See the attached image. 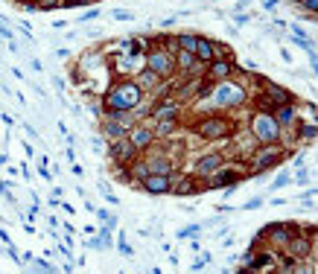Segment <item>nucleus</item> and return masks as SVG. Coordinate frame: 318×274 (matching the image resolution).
Masks as SVG:
<instances>
[{
    "label": "nucleus",
    "instance_id": "5701e85b",
    "mask_svg": "<svg viewBox=\"0 0 318 274\" xmlns=\"http://www.w3.org/2000/svg\"><path fill=\"white\" fill-rule=\"evenodd\" d=\"M298 137H301V140H316V137H318V125H316V122L298 125Z\"/></svg>",
    "mask_w": 318,
    "mask_h": 274
},
{
    "label": "nucleus",
    "instance_id": "bb28decb",
    "mask_svg": "<svg viewBox=\"0 0 318 274\" xmlns=\"http://www.w3.org/2000/svg\"><path fill=\"white\" fill-rule=\"evenodd\" d=\"M292 274H313V269H310L304 260H295V263H292Z\"/></svg>",
    "mask_w": 318,
    "mask_h": 274
},
{
    "label": "nucleus",
    "instance_id": "473e14b6",
    "mask_svg": "<svg viewBox=\"0 0 318 274\" xmlns=\"http://www.w3.org/2000/svg\"><path fill=\"white\" fill-rule=\"evenodd\" d=\"M96 15H99V12H96V9H91V12H85V15H82V21H94Z\"/></svg>",
    "mask_w": 318,
    "mask_h": 274
},
{
    "label": "nucleus",
    "instance_id": "2f4dec72",
    "mask_svg": "<svg viewBox=\"0 0 318 274\" xmlns=\"http://www.w3.org/2000/svg\"><path fill=\"white\" fill-rule=\"evenodd\" d=\"M234 21H237V27H245V24H248V21H251V18H248V15H237V18H234Z\"/></svg>",
    "mask_w": 318,
    "mask_h": 274
},
{
    "label": "nucleus",
    "instance_id": "b1692460",
    "mask_svg": "<svg viewBox=\"0 0 318 274\" xmlns=\"http://www.w3.org/2000/svg\"><path fill=\"white\" fill-rule=\"evenodd\" d=\"M158 82H160V76H155L152 70H143V73H140V79H137V85H140V88H155Z\"/></svg>",
    "mask_w": 318,
    "mask_h": 274
},
{
    "label": "nucleus",
    "instance_id": "423d86ee",
    "mask_svg": "<svg viewBox=\"0 0 318 274\" xmlns=\"http://www.w3.org/2000/svg\"><path fill=\"white\" fill-rule=\"evenodd\" d=\"M146 70H152L155 76L160 79H166V76H172V70H175V56L172 53H166V50H149V56H146Z\"/></svg>",
    "mask_w": 318,
    "mask_h": 274
},
{
    "label": "nucleus",
    "instance_id": "a211bd4d",
    "mask_svg": "<svg viewBox=\"0 0 318 274\" xmlns=\"http://www.w3.org/2000/svg\"><path fill=\"white\" fill-rule=\"evenodd\" d=\"M175 67H181L184 73H199L204 64H201V61H196V56H193V53H187V50H178V53H175Z\"/></svg>",
    "mask_w": 318,
    "mask_h": 274
},
{
    "label": "nucleus",
    "instance_id": "7ed1b4c3",
    "mask_svg": "<svg viewBox=\"0 0 318 274\" xmlns=\"http://www.w3.org/2000/svg\"><path fill=\"white\" fill-rule=\"evenodd\" d=\"M283 155H286L283 146H278V143H263V146L251 155V175H260V172H266V169H275V166L283 160Z\"/></svg>",
    "mask_w": 318,
    "mask_h": 274
},
{
    "label": "nucleus",
    "instance_id": "6ab92c4d",
    "mask_svg": "<svg viewBox=\"0 0 318 274\" xmlns=\"http://www.w3.org/2000/svg\"><path fill=\"white\" fill-rule=\"evenodd\" d=\"M178 117V102L169 99V102H160L152 108V120H175Z\"/></svg>",
    "mask_w": 318,
    "mask_h": 274
},
{
    "label": "nucleus",
    "instance_id": "39448f33",
    "mask_svg": "<svg viewBox=\"0 0 318 274\" xmlns=\"http://www.w3.org/2000/svg\"><path fill=\"white\" fill-rule=\"evenodd\" d=\"M210 93H213V105H219V108H234V105L245 102V96H248L239 85H231L228 79L216 82V91H210Z\"/></svg>",
    "mask_w": 318,
    "mask_h": 274
},
{
    "label": "nucleus",
    "instance_id": "f03ea898",
    "mask_svg": "<svg viewBox=\"0 0 318 274\" xmlns=\"http://www.w3.org/2000/svg\"><path fill=\"white\" fill-rule=\"evenodd\" d=\"M251 137H257V143H280L283 128L272 117V111H257L251 117Z\"/></svg>",
    "mask_w": 318,
    "mask_h": 274
},
{
    "label": "nucleus",
    "instance_id": "9b49d317",
    "mask_svg": "<svg viewBox=\"0 0 318 274\" xmlns=\"http://www.w3.org/2000/svg\"><path fill=\"white\" fill-rule=\"evenodd\" d=\"M140 184H143V190H146V193H152V196L172 193V175H146Z\"/></svg>",
    "mask_w": 318,
    "mask_h": 274
},
{
    "label": "nucleus",
    "instance_id": "e433bc0d",
    "mask_svg": "<svg viewBox=\"0 0 318 274\" xmlns=\"http://www.w3.org/2000/svg\"><path fill=\"white\" fill-rule=\"evenodd\" d=\"M32 3H38V0H32Z\"/></svg>",
    "mask_w": 318,
    "mask_h": 274
},
{
    "label": "nucleus",
    "instance_id": "c756f323",
    "mask_svg": "<svg viewBox=\"0 0 318 274\" xmlns=\"http://www.w3.org/2000/svg\"><path fill=\"white\" fill-rule=\"evenodd\" d=\"M114 18H117V21H131V12H126V9H117V12H114Z\"/></svg>",
    "mask_w": 318,
    "mask_h": 274
},
{
    "label": "nucleus",
    "instance_id": "72a5a7b5",
    "mask_svg": "<svg viewBox=\"0 0 318 274\" xmlns=\"http://www.w3.org/2000/svg\"><path fill=\"white\" fill-rule=\"evenodd\" d=\"M278 6V0H263V9H275Z\"/></svg>",
    "mask_w": 318,
    "mask_h": 274
},
{
    "label": "nucleus",
    "instance_id": "a878e982",
    "mask_svg": "<svg viewBox=\"0 0 318 274\" xmlns=\"http://www.w3.org/2000/svg\"><path fill=\"white\" fill-rule=\"evenodd\" d=\"M289 181H292V172H289V169H283V172H280V175L275 178V184H272V190H283V187H286Z\"/></svg>",
    "mask_w": 318,
    "mask_h": 274
},
{
    "label": "nucleus",
    "instance_id": "ddd939ff",
    "mask_svg": "<svg viewBox=\"0 0 318 274\" xmlns=\"http://www.w3.org/2000/svg\"><path fill=\"white\" fill-rule=\"evenodd\" d=\"M219 166H225V157L222 155H204V157H199L196 160V178H204V175H213Z\"/></svg>",
    "mask_w": 318,
    "mask_h": 274
},
{
    "label": "nucleus",
    "instance_id": "f704fd0d",
    "mask_svg": "<svg viewBox=\"0 0 318 274\" xmlns=\"http://www.w3.org/2000/svg\"><path fill=\"white\" fill-rule=\"evenodd\" d=\"M237 274H254V272H251V269H239Z\"/></svg>",
    "mask_w": 318,
    "mask_h": 274
},
{
    "label": "nucleus",
    "instance_id": "f3484780",
    "mask_svg": "<svg viewBox=\"0 0 318 274\" xmlns=\"http://www.w3.org/2000/svg\"><path fill=\"white\" fill-rule=\"evenodd\" d=\"M201 190H207V184H201L196 175L181 178L178 184H172V193H175V196H193V193H201Z\"/></svg>",
    "mask_w": 318,
    "mask_h": 274
},
{
    "label": "nucleus",
    "instance_id": "7c9ffc66",
    "mask_svg": "<svg viewBox=\"0 0 318 274\" xmlns=\"http://www.w3.org/2000/svg\"><path fill=\"white\" fill-rule=\"evenodd\" d=\"M260 204H263V198H251V201L245 204V210H260Z\"/></svg>",
    "mask_w": 318,
    "mask_h": 274
},
{
    "label": "nucleus",
    "instance_id": "c9c22d12",
    "mask_svg": "<svg viewBox=\"0 0 318 274\" xmlns=\"http://www.w3.org/2000/svg\"><path fill=\"white\" fill-rule=\"evenodd\" d=\"M316 125H318V111H316Z\"/></svg>",
    "mask_w": 318,
    "mask_h": 274
},
{
    "label": "nucleus",
    "instance_id": "20e7f679",
    "mask_svg": "<svg viewBox=\"0 0 318 274\" xmlns=\"http://www.w3.org/2000/svg\"><path fill=\"white\" fill-rule=\"evenodd\" d=\"M231 131H234V125L219 114H210V117L196 122V134L201 140H225V137H231Z\"/></svg>",
    "mask_w": 318,
    "mask_h": 274
},
{
    "label": "nucleus",
    "instance_id": "aec40b11",
    "mask_svg": "<svg viewBox=\"0 0 318 274\" xmlns=\"http://www.w3.org/2000/svg\"><path fill=\"white\" fill-rule=\"evenodd\" d=\"M193 56H196V61H201V64H210V61H213V41L199 38V44H196Z\"/></svg>",
    "mask_w": 318,
    "mask_h": 274
},
{
    "label": "nucleus",
    "instance_id": "cd10ccee",
    "mask_svg": "<svg viewBox=\"0 0 318 274\" xmlns=\"http://www.w3.org/2000/svg\"><path fill=\"white\" fill-rule=\"evenodd\" d=\"M298 6L307 9V12H313V15H318V0H298Z\"/></svg>",
    "mask_w": 318,
    "mask_h": 274
},
{
    "label": "nucleus",
    "instance_id": "2eb2a0df",
    "mask_svg": "<svg viewBox=\"0 0 318 274\" xmlns=\"http://www.w3.org/2000/svg\"><path fill=\"white\" fill-rule=\"evenodd\" d=\"M143 160L149 166V175H172V160L166 155H149Z\"/></svg>",
    "mask_w": 318,
    "mask_h": 274
},
{
    "label": "nucleus",
    "instance_id": "6e6552de",
    "mask_svg": "<svg viewBox=\"0 0 318 274\" xmlns=\"http://www.w3.org/2000/svg\"><path fill=\"white\" fill-rule=\"evenodd\" d=\"M242 181V172L234 166H219L210 178H207V190H219V187H237Z\"/></svg>",
    "mask_w": 318,
    "mask_h": 274
},
{
    "label": "nucleus",
    "instance_id": "4be33fe9",
    "mask_svg": "<svg viewBox=\"0 0 318 274\" xmlns=\"http://www.w3.org/2000/svg\"><path fill=\"white\" fill-rule=\"evenodd\" d=\"M175 44H178V50H187V53H193V50H196V44H199V35L184 32V35H178V38H175Z\"/></svg>",
    "mask_w": 318,
    "mask_h": 274
},
{
    "label": "nucleus",
    "instance_id": "f8f14e48",
    "mask_svg": "<svg viewBox=\"0 0 318 274\" xmlns=\"http://www.w3.org/2000/svg\"><path fill=\"white\" fill-rule=\"evenodd\" d=\"M231 73H234V61L231 59H213L207 64V79L210 82H225V79H231Z\"/></svg>",
    "mask_w": 318,
    "mask_h": 274
},
{
    "label": "nucleus",
    "instance_id": "412c9836",
    "mask_svg": "<svg viewBox=\"0 0 318 274\" xmlns=\"http://www.w3.org/2000/svg\"><path fill=\"white\" fill-rule=\"evenodd\" d=\"M102 134H105L108 140H120V137H126L128 131L117 120H105V122H102Z\"/></svg>",
    "mask_w": 318,
    "mask_h": 274
},
{
    "label": "nucleus",
    "instance_id": "4468645a",
    "mask_svg": "<svg viewBox=\"0 0 318 274\" xmlns=\"http://www.w3.org/2000/svg\"><path fill=\"white\" fill-rule=\"evenodd\" d=\"M286 254L292 257V260H307L310 254H313V242H310V236H292L286 245Z\"/></svg>",
    "mask_w": 318,
    "mask_h": 274
},
{
    "label": "nucleus",
    "instance_id": "dca6fc26",
    "mask_svg": "<svg viewBox=\"0 0 318 274\" xmlns=\"http://www.w3.org/2000/svg\"><path fill=\"white\" fill-rule=\"evenodd\" d=\"M272 117L278 120L280 128H286V125H295V122H298V108H295V102H289V105H278V108L272 111Z\"/></svg>",
    "mask_w": 318,
    "mask_h": 274
},
{
    "label": "nucleus",
    "instance_id": "393cba45",
    "mask_svg": "<svg viewBox=\"0 0 318 274\" xmlns=\"http://www.w3.org/2000/svg\"><path fill=\"white\" fill-rule=\"evenodd\" d=\"M175 128V120H158V128H155V137H163Z\"/></svg>",
    "mask_w": 318,
    "mask_h": 274
},
{
    "label": "nucleus",
    "instance_id": "9d476101",
    "mask_svg": "<svg viewBox=\"0 0 318 274\" xmlns=\"http://www.w3.org/2000/svg\"><path fill=\"white\" fill-rule=\"evenodd\" d=\"M126 137L131 140V146H134L137 152H143V149H149V146L155 143V131L146 128V125H134V128H128Z\"/></svg>",
    "mask_w": 318,
    "mask_h": 274
},
{
    "label": "nucleus",
    "instance_id": "f257e3e1",
    "mask_svg": "<svg viewBox=\"0 0 318 274\" xmlns=\"http://www.w3.org/2000/svg\"><path fill=\"white\" fill-rule=\"evenodd\" d=\"M140 96H143V88L137 82H117L105 93V105H108V111H131V108H137Z\"/></svg>",
    "mask_w": 318,
    "mask_h": 274
},
{
    "label": "nucleus",
    "instance_id": "1a4fd4ad",
    "mask_svg": "<svg viewBox=\"0 0 318 274\" xmlns=\"http://www.w3.org/2000/svg\"><path fill=\"white\" fill-rule=\"evenodd\" d=\"M108 155L120 163V166H128L134 157H137V149L131 146V140L128 137H120V140H111V146H108Z\"/></svg>",
    "mask_w": 318,
    "mask_h": 274
},
{
    "label": "nucleus",
    "instance_id": "c85d7f7f",
    "mask_svg": "<svg viewBox=\"0 0 318 274\" xmlns=\"http://www.w3.org/2000/svg\"><path fill=\"white\" fill-rule=\"evenodd\" d=\"M35 6H38V9H44V12H47V9H56V6H62V0H38V3H35Z\"/></svg>",
    "mask_w": 318,
    "mask_h": 274
},
{
    "label": "nucleus",
    "instance_id": "0eeeda50",
    "mask_svg": "<svg viewBox=\"0 0 318 274\" xmlns=\"http://www.w3.org/2000/svg\"><path fill=\"white\" fill-rule=\"evenodd\" d=\"M301 234V228L298 225H266L263 228V236H269V245H275V248H280V251H286V245L292 236H298Z\"/></svg>",
    "mask_w": 318,
    "mask_h": 274
}]
</instances>
